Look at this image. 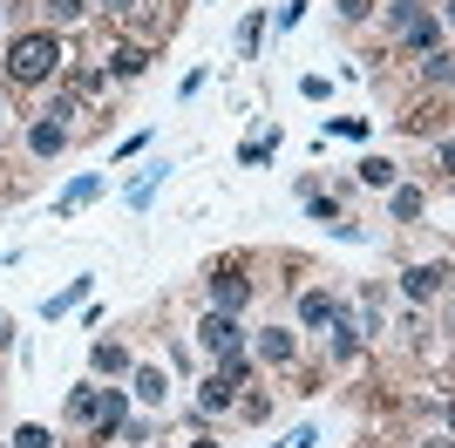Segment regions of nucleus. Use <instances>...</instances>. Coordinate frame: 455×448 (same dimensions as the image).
Masks as SVG:
<instances>
[{
  "mask_svg": "<svg viewBox=\"0 0 455 448\" xmlns=\"http://www.w3.org/2000/svg\"><path fill=\"white\" fill-rule=\"evenodd\" d=\"M340 14H347V20H361V14H367V0H340Z\"/></svg>",
  "mask_w": 455,
  "mask_h": 448,
  "instance_id": "25",
  "label": "nucleus"
},
{
  "mask_svg": "<svg viewBox=\"0 0 455 448\" xmlns=\"http://www.w3.org/2000/svg\"><path fill=\"white\" fill-rule=\"evenodd\" d=\"M442 170H449V177H455V143H449V149H442Z\"/></svg>",
  "mask_w": 455,
  "mask_h": 448,
  "instance_id": "28",
  "label": "nucleus"
},
{
  "mask_svg": "<svg viewBox=\"0 0 455 448\" xmlns=\"http://www.w3.org/2000/svg\"><path fill=\"white\" fill-rule=\"evenodd\" d=\"M55 14H61V20H76V14H89V0H55Z\"/></svg>",
  "mask_w": 455,
  "mask_h": 448,
  "instance_id": "24",
  "label": "nucleus"
},
{
  "mask_svg": "<svg viewBox=\"0 0 455 448\" xmlns=\"http://www.w3.org/2000/svg\"><path fill=\"white\" fill-rule=\"evenodd\" d=\"M361 184H374V190H395V164H387V156H367V164H361Z\"/></svg>",
  "mask_w": 455,
  "mask_h": 448,
  "instance_id": "16",
  "label": "nucleus"
},
{
  "mask_svg": "<svg viewBox=\"0 0 455 448\" xmlns=\"http://www.w3.org/2000/svg\"><path fill=\"white\" fill-rule=\"evenodd\" d=\"M449 279H455V272H449V265H408V272H401V285H408V299H415V306H428V299H442V292H449Z\"/></svg>",
  "mask_w": 455,
  "mask_h": 448,
  "instance_id": "4",
  "label": "nucleus"
},
{
  "mask_svg": "<svg viewBox=\"0 0 455 448\" xmlns=\"http://www.w3.org/2000/svg\"><path fill=\"white\" fill-rule=\"evenodd\" d=\"M197 347H204L211 360L238 354V319H231V313H204V326H197Z\"/></svg>",
  "mask_w": 455,
  "mask_h": 448,
  "instance_id": "5",
  "label": "nucleus"
},
{
  "mask_svg": "<svg viewBox=\"0 0 455 448\" xmlns=\"http://www.w3.org/2000/svg\"><path fill=\"white\" fill-rule=\"evenodd\" d=\"M449 421H455V401H449Z\"/></svg>",
  "mask_w": 455,
  "mask_h": 448,
  "instance_id": "31",
  "label": "nucleus"
},
{
  "mask_svg": "<svg viewBox=\"0 0 455 448\" xmlns=\"http://www.w3.org/2000/svg\"><path fill=\"white\" fill-rule=\"evenodd\" d=\"M421 448H449V442H421Z\"/></svg>",
  "mask_w": 455,
  "mask_h": 448,
  "instance_id": "29",
  "label": "nucleus"
},
{
  "mask_svg": "<svg viewBox=\"0 0 455 448\" xmlns=\"http://www.w3.org/2000/svg\"><path fill=\"white\" fill-rule=\"evenodd\" d=\"M421 75H428V82H449V75H455V55H442V48H435V55H421Z\"/></svg>",
  "mask_w": 455,
  "mask_h": 448,
  "instance_id": "22",
  "label": "nucleus"
},
{
  "mask_svg": "<svg viewBox=\"0 0 455 448\" xmlns=\"http://www.w3.org/2000/svg\"><path fill=\"white\" fill-rule=\"evenodd\" d=\"M259 35H266V14H245V28H238V55H259Z\"/></svg>",
  "mask_w": 455,
  "mask_h": 448,
  "instance_id": "20",
  "label": "nucleus"
},
{
  "mask_svg": "<svg viewBox=\"0 0 455 448\" xmlns=\"http://www.w3.org/2000/svg\"><path fill=\"white\" fill-rule=\"evenodd\" d=\"M143 61H150V48H136V41H123V48L109 55V68L123 75V82H130V75H143Z\"/></svg>",
  "mask_w": 455,
  "mask_h": 448,
  "instance_id": "14",
  "label": "nucleus"
},
{
  "mask_svg": "<svg viewBox=\"0 0 455 448\" xmlns=\"http://www.w3.org/2000/svg\"><path fill=\"white\" fill-rule=\"evenodd\" d=\"M387 20L401 28V41H408L415 55H435V48H442V41H435V14H428L421 0H395V7H387Z\"/></svg>",
  "mask_w": 455,
  "mask_h": 448,
  "instance_id": "2",
  "label": "nucleus"
},
{
  "mask_svg": "<svg viewBox=\"0 0 455 448\" xmlns=\"http://www.w3.org/2000/svg\"><path fill=\"white\" fill-rule=\"evenodd\" d=\"M95 401H102L95 388H76L68 394V421H95Z\"/></svg>",
  "mask_w": 455,
  "mask_h": 448,
  "instance_id": "19",
  "label": "nucleus"
},
{
  "mask_svg": "<svg viewBox=\"0 0 455 448\" xmlns=\"http://www.w3.org/2000/svg\"><path fill=\"white\" fill-rule=\"evenodd\" d=\"M130 388H136V401H150V408H156V401H164V367H136Z\"/></svg>",
  "mask_w": 455,
  "mask_h": 448,
  "instance_id": "13",
  "label": "nucleus"
},
{
  "mask_svg": "<svg viewBox=\"0 0 455 448\" xmlns=\"http://www.w3.org/2000/svg\"><path fill=\"white\" fill-rule=\"evenodd\" d=\"M285 448H313V428H299V435H292V442H285Z\"/></svg>",
  "mask_w": 455,
  "mask_h": 448,
  "instance_id": "26",
  "label": "nucleus"
},
{
  "mask_svg": "<svg viewBox=\"0 0 455 448\" xmlns=\"http://www.w3.org/2000/svg\"><path fill=\"white\" fill-rule=\"evenodd\" d=\"M245 299H251V279L238 265H218V272H211V313H238Z\"/></svg>",
  "mask_w": 455,
  "mask_h": 448,
  "instance_id": "3",
  "label": "nucleus"
},
{
  "mask_svg": "<svg viewBox=\"0 0 455 448\" xmlns=\"http://www.w3.org/2000/svg\"><path fill=\"white\" fill-rule=\"evenodd\" d=\"M449 20H455V0H449Z\"/></svg>",
  "mask_w": 455,
  "mask_h": 448,
  "instance_id": "33",
  "label": "nucleus"
},
{
  "mask_svg": "<svg viewBox=\"0 0 455 448\" xmlns=\"http://www.w3.org/2000/svg\"><path fill=\"white\" fill-rule=\"evenodd\" d=\"M89 360H95V373H136L130 367V347H116V340H95Z\"/></svg>",
  "mask_w": 455,
  "mask_h": 448,
  "instance_id": "10",
  "label": "nucleus"
},
{
  "mask_svg": "<svg viewBox=\"0 0 455 448\" xmlns=\"http://www.w3.org/2000/svg\"><path fill=\"white\" fill-rule=\"evenodd\" d=\"M102 7H109V14H130V7H136V0H102Z\"/></svg>",
  "mask_w": 455,
  "mask_h": 448,
  "instance_id": "27",
  "label": "nucleus"
},
{
  "mask_svg": "<svg viewBox=\"0 0 455 448\" xmlns=\"http://www.w3.org/2000/svg\"><path fill=\"white\" fill-rule=\"evenodd\" d=\"M95 190H102V177H76V184L61 190V204H55V218H76V211H82V204H89Z\"/></svg>",
  "mask_w": 455,
  "mask_h": 448,
  "instance_id": "9",
  "label": "nucleus"
},
{
  "mask_svg": "<svg viewBox=\"0 0 455 448\" xmlns=\"http://www.w3.org/2000/svg\"><path fill=\"white\" fill-rule=\"evenodd\" d=\"M333 313H340L333 292H320V285H306V292H299V319H306V326H333Z\"/></svg>",
  "mask_w": 455,
  "mask_h": 448,
  "instance_id": "7",
  "label": "nucleus"
},
{
  "mask_svg": "<svg viewBox=\"0 0 455 448\" xmlns=\"http://www.w3.org/2000/svg\"><path fill=\"white\" fill-rule=\"evenodd\" d=\"M89 428H95V442L123 435V428H130V401H123L116 388H102V401H95V421H89Z\"/></svg>",
  "mask_w": 455,
  "mask_h": 448,
  "instance_id": "6",
  "label": "nucleus"
},
{
  "mask_svg": "<svg viewBox=\"0 0 455 448\" xmlns=\"http://www.w3.org/2000/svg\"><path fill=\"white\" fill-rule=\"evenodd\" d=\"M354 354H361V333L347 313H333V360H354Z\"/></svg>",
  "mask_w": 455,
  "mask_h": 448,
  "instance_id": "12",
  "label": "nucleus"
},
{
  "mask_svg": "<svg viewBox=\"0 0 455 448\" xmlns=\"http://www.w3.org/2000/svg\"><path fill=\"white\" fill-rule=\"evenodd\" d=\"M387 211H395L401 224H415V218H421V190H408V184H401V190H395V204H387Z\"/></svg>",
  "mask_w": 455,
  "mask_h": 448,
  "instance_id": "18",
  "label": "nucleus"
},
{
  "mask_svg": "<svg viewBox=\"0 0 455 448\" xmlns=\"http://www.w3.org/2000/svg\"><path fill=\"white\" fill-rule=\"evenodd\" d=\"M0 340H7V319H0Z\"/></svg>",
  "mask_w": 455,
  "mask_h": 448,
  "instance_id": "30",
  "label": "nucleus"
},
{
  "mask_svg": "<svg viewBox=\"0 0 455 448\" xmlns=\"http://www.w3.org/2000/svg\"><path fill=\"white\" fill-rule=\"evenodd\" d=\"M197 448H218V442H197Z\"/></svg>",
  "mask_w": 455,
  "mask_h": 448,
  "instance_id": "32",
  "label": "nucleus"
},
{
  "mask_svg": "<svg viewBox=\"0 0 455 448\" xmlns=\"http://www.w3.org/2000/svg\"><path fill=\"white\" fill-rule=\"evenodd\" d=\"M76 299H89V279H76V285H68V292H55V299H48V306H41V313L55 319V313H68V306H76Z\"/></svg>",
  "mask_w": 455,
  "mask_h": 448,
  "instance_id": "21",
  "label": "nucleus"
},
{
  "mask_svg": "<svg viewBox=\"0 0 455 448\" xmlns=\"http://www.w3.org/2000/svg\"><path fill=\"white\" fill-rule=\"evenodd\" d=\"M231 394H238V388H231L225 373H211V380H204V394H197V401H204V408L218 414V408H231Z\"/></svg>",
  "mask_w": 455,
  "mask_h": 448,
  "instance_id": "15",
  "label": "nucleus"
},
{
  "mask_svg": "<svg viewBox=\"0 0 455 448\" xmlns=\"http://www.w3.org/2000/svg\"><path fill=\"white\" fill-rule=\"evenodd\" d=\"M55 68H61V41L55 35H41V28H35V35H14V41H7V75H14L20 89L48 82Z\"/></svg>",
  "mask_w": 455,
  "mask_h": 448,
  "instance_id": "1",
  "label": "nucleus"
},
{
  "mask_svg": "<svg viewBox=\"0 0 455 448\" xmlns=\"http://www.w3.org/2000/svg\"><path fill=\"white\" fill-rule=\"evenodd\" d=\"M14 448H55V435H48V428H35V421H28V428L14 435Z\"/></svg>",
  "mask_w": 455,
  "mask_h": 448,
  "instance_id": "23",
  "label": "nucleus"
},
{
  "mask_svg": "<svg viewBox=\"0 0 455 448\" xmlns=\"http://www.w3.org/2000/svg\"><path fill=\"white\" fill-rule=\"evenodd\" d=\"M61 143H68V130H61L55 116H41L35 130H28V149H35V156H61Z\"/></svg>",
  "mask_w": 455,
  "mask_h": 448,
  "instance_id": "8",
  "label": "nucleus"
},
{
  "mask_svg": "<svg viewBox=\"0 0 455 448\" xmlns=\"http://www.w3.org/2000/svg\"><path fill=\"white\" fill-rule=\"evenodd\" d=\"M164 170H171V164H150V170H143V177L130 184V204H136V211L150 204V190H156V177H164Z\"/></svg>",
  "mask_w": 455,
  "mask_h": 448,
  "instance_id": "17",
  "label": "nucleus"
},
{
  "mask_svg": "<svg viewBox=\"0 0 455 448\" xmlns=\"http://www.w3.org/2000/svg\"><path fill=\"white\" fill-rule=\"evenodd\" d=\"M259 360L285 367V360H292V333H285V326H266V333H259Z\"/></svg>",
  "mask_w": 455,
  "mask_h": 448,
  "instance_id": "11",
  "label": "nucleus"
}]
</instances>
